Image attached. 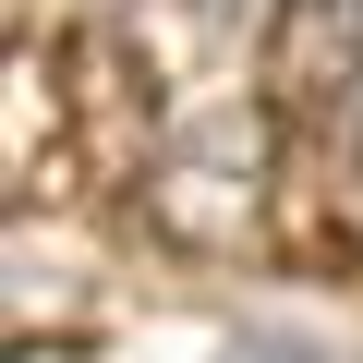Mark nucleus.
<instances>
[{"mask_svg": "<svg viewBox=\"0 0 363 363\" xmlns=\"http://www.w3.org/2000/svg\"><path fill=\"white\" fill-rule=\"evenodd\" d=\"M279 13H291V0H194V25H206V37H242V49H255Z\"/></svg>", "mask_w": 363, "mask_h": 363, "instance_id": "f257e3e1", "label": "nucleus"}, {"mask_svg": "<svg viewBox=\"0 0 363 363\" xmlns=\"http://www.w3.org/2000/svg\"><path fill=\"white\" fill-rule=\"evenodd\" d=\"M351 169H363V73H351Z\"/></svg>", "mask_w": 363, "mask_h": 363, "instance_id": "f03ea898", "label": "nucleus"}]
</instances>
